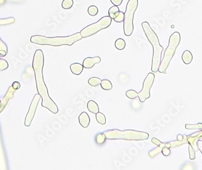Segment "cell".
<instances>
[{
  "instance_id": "6da1fadb",
  "label": "cell",
  "mask_w": 202,
  "mask_h": 170,
  "mask_svg": "<svg viewBox=\"0 0 202 170\" xmlns=\"http://www.w3.org/2000/svg\"><path fill=\"white\" fill-rule=\"evenodd\" d=\"M44 63V57L43 51L40 49L37 50L33 56L32 67L35 72L37 88L38 94L43 98L41 105L53 114H56L59 112L58 107L50 97L47 87L44 81L43 73Z\"/></svg>"
},
{
  "instance_id": "7a4b0ae2",
  "label": "cell",
  "mask_w": 202,
  "mask_h": 170,
  "mask_svg": "<svg viewBox=\"0 0 202 170\" xmlns=\"http://www.w3.org/2000/svg\"><path fill=\"white\" fill-rule=\"evenodd\" d=\"M82 39L80 32H77L67 37H46L42 35H33L30 38V42L36 44L47 45L54 47L61 46H71Z\"/></svg>"
},
{
  "instance_id": "3957f363",
  "label": "cell",
  "mask_w": 202,
  "mask_h": 170,
  "mask_svg": "<svg viewBox=\"0 0 202 170\" xmlns=\"http://www.w3.org/2000/svg\"><path fill=\"white\" fill-rule=\"evenodd\" d=\"M142 27L148 40L151 44L153 48L151 71L154 73H156L158 72L159 69V66L161 62L162 53L163 50V48L160 44L156 33L152 29L148 22H143L142 23Z\"/></svg>"
},
{
  "instance_id": "277c9868",
  "label": "cell",
  "mask_w": 202,
  "mask_h": 170,
  "mask_svg": "<svg viewBox=\"0 0 202 170\" xmlns=\"http://www.w3.org/2000/svg\"><path fill=\"white\" fill-rule=\"evenodd\" d=\"M106 139L108 140H125L142 141L148 139L149 134L141 131L133 130H119L113 129L103 132Z\"/></svg>"
},
{
  "instance_id": "5b68a950",
  "label": "cell",
  "mask_w": 202,
  "mask_h": 170,
  "mask_svg": "<svg viewBox=\"0 0 202 170\" xmlns=\"http://www.w3.org/2000/svg\"><path fill=\"white\" fill-rule=\"evenodd\" d=\"M180 42V34L176 31L171 35L169 40V44L164 53L163 58L162 59L158 72L161 73H166V70L168 69L169 64L173 58L176 52V49L179 46Z\"/></svg>"
},
{
  "instance_id": "8992f818",
  "label": "cell",
  "mask_w": 202,
  "mask_h": 170,
  "mask_svg": "<svg viewBox=\"0 0 202 170\" xmlns=\"http://www.w3.org/2000/svg\"><path fill=\"white\" fill-rule=\"evenodd\" d=\"M138 7V0H129L127 3L123 21V32L126 37L131 36L133 32V19Z\"/></svg>"
},
{
  "instance_id": "52a82bcc",
  "label": "cell",
  "mask_w": 202,
  "mask_h": 170,
  "mask_svg": "<svg viewBox=\"0 0 202 170\" xmlns=\"http://www.w3.org/2000/svg\"><path fill=\"white\" fill-rule=\"evenodd\" d=\"M112 22V19L109 16H105L101 18L97 22L90 24L84 27L80 31L82 38L90 37L99 31L105 29L110 27Z\"/></svg>"
},
{
  "instance_id": "ba28073f",
  "label": "cell",
  "mask_w": 202,
  "mask_h": 170,
  "mask_svg": "<svg viewBox=\"0 0 202 170\" xmlns=\"http://www.w3.org/2000/svg\"><path fill=\"white\" fill-rule=\"evenodd\" d=\"M154 78L155 75L153 73H149L145 78L143 83L142 90L139 93H138V97L141 103H144L147 99L151 97L150 90L153 85Z\"/></svg>"
},
{
  "instance_id": "9c48e42d",
  "label": "cell",
  "mask_w": 202,
  "mask_h": 170,
  "mask_svg": "<svg viewBox=\"0 0 202 170\" xmlns=\"http://www.w3.org/2000/svg\"><path fill=\"white\" fill-rule=\"evenodd\" d=\"M41 96L38 93L36 94L34 97H33L30 106L29 107L28 112L26 115L25 122H24V125L26 127H29L33 119V118H34L35 116V113L37 109V107L39 104V102L41 99Z\"/></svg>"
},
{
  "instance_id": "30bf717a",
  "label": "cell",
  "mask_w": 202,
  "mask_h": 170,
  "mask_svg": "<svg viewBox=\"0 0 202 170\" xmlns=\"http://www.w3.org/2000/svg\"><path fill=\"white\" fill-rule=\"evenodd\" d=\"M101 62V58L99 56H95L93 58L91 57H87L84 61L82 65L84 68L85 69H90L93 68L96 64H99Z\"/></svg>"
},
{
  "instance_id": "8fae6325",
  "label": "cell",
  "mask_w": 202,
  "mask_h": 170,
  "mask_svg": "<svg viewBox=\"0 0 202 170\" xmlns=\"http://www.w3.org/2000/svg\"><path fill=\"white\" fill-rule=\"evenodd\" d=\"M79 122L83 128H87L90 123V118L87 113L84 112L79 116Z\"/></svg>"
},
{
  "instance_id": "7c38bea8",
  "label": "cell",
  "mask_w": 202,
  "mask_h": 170,
  "mask_svg": "<svg viewBox=\"0 0 202 170\" xmlns=\"http://www.w3.org/2000/svg\"><path fill=\"white\" fill-rule=\"evenodd\" d=\"M70 69L71 72L75 75H79L83 71L84 66L80 63H73L70 65Z\"/></svg>"
},
{
  "instance_id": "4fadbf2b",
  "label": "cell",
  "mask_w": 202,
  "mask_h": 170,
  "mask_svg": "<svg viewBox=\"0 0 202 170\" xmlns=\"http://www.w3.org/2000/svg\"><path fill=\"white\" fill-rule=\"evenodd\" d=\"M87 109L90 112L93 114H96L99 112V109L97 104L94 100H89L87 103Z\"/></svg>"
},
{
  "instance_id": "5bb4252c",
  "label": "cell",
  "mask_w": 202,
  "mask_h": 170,
  "mask_svg": "<svg viewBox=\"0 0 202 170\" xmlns=\"http://www.w3.org/2000/svg\"><path fill=\"white\" fill-rule=\"evenodd\" d=\"M182 60L185 64H189L193 59L192 53L189 50H185L182 55Z\"/></svg>"
},
{
  "instance_id": "9a60e30c",
  "label": "cell",
  "mask_w": 202,
  "mask_h": 170,
  "mask_svg": "<svg viewBox=\"0 0 202 170\" xmlns=\"http://www.w3.org/2000/svg\"><path fill=\"white\" fill-rule=\"evenodd\" d=\"M120 10L118 6H113L110 8L108 10V16L112 19H114L119 13Z\"/></svg>"
},
{
  "instance_id": "2e32d148",
  "label": "cell",
  "mask_w": 202,
  "mask_h": 170,
  "mask_svg": "<svg viewBox=\"0 0 202 170\" xmlns=\"http://www.w3.org/2000/svg\"><path fill=\"white\" fill-rule=\"evenodd\" d=\"M106 137L104 133H98L95 138V141L97 145H102L106 141Z\"/></svg>"
},
{
  "instance_id": "e0dca14e",
  "label": "cell",
  "mask_w": 202,
  "mask_h": 170,
  "mask_svg": "<svg viewBox=\"0 0 202 170\" xmlns=\"http://www.w3.org/2000/svg\"><path fill=\"white\" fill-rule=\"evenodd\" d=\"M100 86L101 88L105 91H109L113 88V85L111 82L108 79L102 80L100 83Z\"/></svg>"
},
{
  "instance_id": "ac0fdd59",
  "label": "cell",
  "mask_w": 202,
  "mask_h": 170,
  "mask_svg": "<svg viewBox=\"0 0 202 170\" xmlns=\"http://www.w3.org/2000/svg\"><path fill=\"white\" fill-rule=\"evenodd\" d=\"M115 47L119 50H122L125 49L126 46L125 41L122 38H118L116 40L114 43Z\"/></svg>"
},
{
  "instance_id": "d6986e66",
  "label": "cell",
  "mask_w": 202,
  "mask_h": 170,
  "mask_svg": "<svg viewBox=\"0 0 202 170\" xmlns=\"http://www.w3.org/2000/svg\"><path fill=\"white\" fill-rule=\"evenodd\" d=\"M96 119L97 122L101 124V125H105L106 124V117L105 116L100 112H98L96 114Z\"/></svg>"
},
{
  "instance_id": "ffe728a7",
  "label": "cell",
  "mask_w": 202,
  "mask_h": 170,
  "mask_svg": "<svg viewBox=\"0 0 202 170\" xmlns=\"http://www.w3.org/2000/svg\"><path fill=\"white\" fill-rule=\"evenodd\" d=\"M101 81H102V80H101L99 78L92 77L88 79V82L89 85H90L91 87H97L98 85H100Z\"/></svg>"
},
{
  "instance_id": "44dd1931",
  "label": "cell",
  "mask_w": 202,
  "mask_h": 170,
  "mask_svg": "<svg viewBox=\"0 0 202 170\" xmlns=\"http://www.w3.org/2000/svg\"><path fill=\"white\" fill-rule=\"evenodd\" d=\"M73 6V0H63L62 7L65 10L70 9Z\"/></svg>"
},
{
  "instance_id": "7402d4cb",
  "label": "cell",
  "mask_w": 202,
  "mask_h": 170,
  "mask_svg": "<svg viewBox=\"0 0 202 170\" xmlns=\"http://www.w3.org/2000/svg\"><path fill=\"white\" fill-rule=\"evenodd\" d=\"M15 21V19L13 17H10L7 18H2L0 19V25H8L14 23Z\"/></svg>"
},
{
  "instance_id": "603a6c76",
  "label": "cell",
  "mask_w": 202,
  "mask_h": 170,
  "mask_svg": "<svg viewBox=\"0 0 202 170\" xmlns=\"http://www.w3.org/2000/svg\"><path fill=\"white\" fill-rule=\"evenodd\" d=\"M98 8L94 5H91L88 8V13L92 16H96L98 13Z\"/></svg>"
},
{
  "instance_id": "cb8c5ba5",
  "label": "cell",
  "mask_w": 202,
  "mask_h": 170,
  "mask_svg": "<svg viewBox=\"0 0 202 170\" xmlns=\"http://www.w3.org/2000/svg\"><path fill=\"white\" fill-rule=\"evenodd\" d=\"M126 97L130 99H134L138 97V93L134 90H129L126 93Z\"/></svg>"
},
{
  "instance_id": "d4e9b609",
  "label": "cell",
  "mask_w": 202,
  "mask_h": 170,
  "mask_svg": "<svg viewBox=\"0 0 202 170\" xmlns=\"http://www.w3.org/2000/svg\"><path fill=\"white\" fill-rule=\"evenodd\" d=\"M9 67L7 62L3 59H0V71H4Z\"/></svg>"
},
{
  "instance_id": "484cf974",
  "label": "cell",
  "mask_w": 202,
  "mask_h": 170,
  "mask_svg": "<svg viewBox=\"0 0 202 170\" xmlns=\"http://www.w3.org/2000/svg\"><path fill=\"white\" fill-rule=\"evenodd\" d=\"M124 18H125V13L123 12L120 11L119 15L114 19V20L115 21V22L119 23V22H123Z\"/></svg>"
},
{
  "instance_id": "4316f807",
  "label": "cell",
  "mask_w": 202,
  "mask_h": 170,
  "mask_svg": "<svg viewBox=\"0 0 202 170\" xmlns=\"http://www.w3.org/2000/svg\"><path fill=\"white\" fill-rule=\"evenodd\" d=\"M4 50L7 53V45L0 38V51Z\"/></svg>"
},
{
  "instance_id": "83f0119b",
  "label": "cell",
  "mask_w": 202,
  "mask_h": 170,
  "mask_svg": "<svg viewBox=\"0 0 202 170\" xmlns=\"http://www.w3.org/2000/svg\"><path fill=\"white\" fill-rule=\"evenodd\" d=\"M162 153L165 156H169L170 154V150L169 148H168L166 147H164L162 150Z\"/></svg>"
},
{
  "instance_id": "f1b7e54d",
  "label": "cell",
  "mask_w": 202,
  "mask_h": 170,
  "mask_svg": "<svg viewBox=\"0 0 202 170\" xmlns=\"http://www.w3.org/2000/svg\"><path fill=\"white\" fill-rule=\"evenodd\" d=\"M110 1L113 5L116 6H119L122 4L123 0H110Z\"/></svg>"
},
{
  "instance_id": "f546056e",
  "label": "cell",
  "mask_w": 202,
  "mask_h": 170,
  "mask_svg": "<svg viewBox=\"0 0 202 170\" xmlns=\"http://www.w3.org/2000/svg\"><path fill=\"white\" fill-rule=\"evenodd\" d=\"M20 87H21L20 84H19L18 82H17V81L14 82L12 84V88H13L14 90H16L19 89V88H20Z\"/></svg>"
},
{
  "instance_id": "4dcf8cb0",
  "label": "cell",
  "mask_w": 202,
  "mask_h": 170,
  "mask_svg": "<svg viewBox=\"0 0 202 170\" xmlns=\"http://www.w3.org/2000/svg\"><path fill=\"white\" fill-rule=\"evenodd\" d=\"M151 142H152L154 144H155L156 145H157V146L160 145L162 144V142H161L159 140H158L157 139L154 138H153L151 139Z\"/></svg>"
},
{
  "instance_id": "1f68e13d",
  "label": "cell",
  "mask_w": 202,
  "mask_h": 170,
  "mask_svg": "<svg viewBox=\"0 0 202 170\" xmlns=\"http://www.w3.org/2000/svg\"><path fill=\"white\" fill-rule=\"evenodd\" d=\"M7 52L4 50H1L0 51V58H3L4 57L7 55Z\"/></svg>"
},
{
  "instance_id": "d6a6232c",
  "label": "cell",
  "mask_w": 202,
  "mask_h": 170,
  "mask_svg": "<svg viewBox=\"0 0 202 170\" xmlns=\"http://www.w3.org/2000/svg\"><path fill=\"white\" fill-rule=\"evenodd\" d=\"M198 147H199V148H200V151H201V152L202 153V147H201V145L199 144V143H198Z\"/></svg>"
},
{
  "instance_id": "836d02e7",
  "label": "cell",
  "mask_w": 202,
  "mask_h": 170,
  "mask_svg": "<svg viewBox=\"0 0 202 170\" xmlns=\"http://www.w3.org/2000/svg\"><path fill=\"white\" fill-rule=\"evenodd\" d=\"M4 2V0H0V4H3Z\"/></svg>"
},
{
  "instance_id": "e575fe53",
  "label": "cell",
  "mask_w": 202,
  "mask_h": 170,
  "mask_svg": "<svg viewBox=\"0 0 202 170\" xmlns=\"http://www.w3.org/2000/svg\"><path fill=\"white\" fill-rule=\"evenodd\" d=\"M1 104H2V103H1V100H0V106H1Z\"/></svg>"
}]
</instances>
